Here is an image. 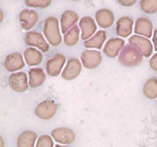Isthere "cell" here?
<instances>
[{
    "mask_svg": "<svg viewBox=\"0 0 157 147\" xmlns=\"http://www.w3.org/2000/svg\"><path fill=\"white\" fill-rule=\"evenodd\" d=\"M43 33L49 44L52 46L59 45L62 41L59 29L58 20L56 17H48L43 24Z\"/></svg>",
    "mask_w": 157,
    "mask_h": 147,
    "instance_id": "6da1fadb",
    "label": "cell"
},
{
    "mask_svg": "<svg viewBox=\"0 0 157 147\" xmlns=\"http://www.w3.org/2000/svg\"><path fill=\"white\" fill-rule=\"evenodd\" d=\"M144 55L131 44H127L120 53L118 61L125 67H135L140 64Z\"/></svg>",
    "mask_w": 157,
    "mask_h": 147,
    "instance_id": "7a4b0ae2",
    "label": "cell"
},
{
    "mask_svg": "<svg viewBox=\"0 0 157 147\" xmlns=\"http://www.w3.org/2000/svg\"><path fill=\"white\" fill-rule=\"evenodd\" d=\"M129 43L136 47L140 53L146 58H149L152 55L153 51V46L151 41L145 37L134 35L129 38Z\"/></svg>",
    "mask_w": 157,
    "mask_h": 147,
    "instance_id": "3957f363",
    "label": "cell"
},
{
    "mask_svg": "<svg viewBox=\"0 0 157 147\" xmlns=\"http://www.w3.org/2000/svg\"><path fill=\"white\" fill-rule=\"evenodd\" d=\"M57 104L55 101L46 100L39 103L35 109V114L42 119H49L53 117L57 112Z\"/></svg>",
    "mask_w": 157,
    "mask_h": 147,
    "instance_id": "277c9868",
    "label": "cell"
},
{
    "mask_svg": "<svg viewBox=\"0 0 157 147\" xmlns=\"http://www.w3.org/2000/svg\"><path fill=\"white\" fill-rule=\"evenodd\" d=\"M66 58L62 54H56L49 58L45 64L46 72L51 77H56L61 72L65 64Z\"/></svg>",
    "mask_w": 157,
    "mask_h": 147,
    "instance_id": "5b68a950",
    "label": "cell"
},
{
    "mask_svg": "<svg viewBox=\"0 0 157 147\" xmlns=\"http://www.w3.org/2000/svg\"><path fill=\"white\" fill-rule=\"evenodd\" d=\"M81 61L86 68L94 69L101 64L102 56L99 51L87 49L81 53Z\"/></svg>",
    "mask_w": 157,
    "mask_h": 147,
    "instance_id": "8992f818",
    "label": "cell"
},
{
    "mask_svg": "<svg viewBox=\"0 0 157 147\" xmlns=\"http://www.w3.org/2000/svg\"><path fill=\"white\" fill-rule=\"evenodd\" d=\"M25 41L29 46L38 47L42 52H47L49 50V44L40 32L35 31L27 32L25 36Z\"/></svg>",
    "mask_w": 157,
    "mask_h": 147,
    "instance_id": "52a82bcc",
    "label": "cell"
},
{
    "mask_svg": "<svg viewBox=\"0 0 157 147\" xmlns=\"http://www.w3.org/2000/svg\"><path fill=\"white\" fill-rule=\"evenodd\" d=\"M9 84L14 91L18 93L25 91L29 87L27 75L23 71L11 74L9 77Z\"/></svg>",
    "mask_w": 157,
    "mask_h": 147,
    "instance_id": "ba28073f",
    "label": "cell"
},
{
    "mask_svg": "<svg viewBox=\"0 0 157 147\" xmlns=\"http://www.w3.org/2000/svg\"><path fill=\"white\" fill-rule=\"evenodd\" d=\"M51 136L55 142L64 145H69L75 139V134L73 130L66 127L54 129L51 132Z\"/></svg>",
    "mask_w": 157,
    "mask_h": 147,
    "instance_id": "9c48e42d",
    "label": "cell"
},
{
    "mask_svg": "<svg viewBox=\"0 0 157 147\" xmlns=\"http://www.w3.org/2000/svg\"><path fill=\"white\" fill-rule=\"evenodd\" d=\"M18 19L21 28L24 30H29L38 22V15L36 11L25 9L19 12Z\"/></svg>",
    "mask_w": 157,
    "mask_h": 147,
    "instance_id": "30bf717a",
    "label": "cell"
},
{
    "mask_svg": "<svg viewBox=\"0 0 157 147\" xmlns=\"http://www.w3.org/2000/svg\"><path fill=\"white\" fill-rule=\"evenodd\" d=\"M81 63L78 58H71L67 61L65 67L61 72V77L66 81H71L81 74Z\"/></svg>",
    "mask_w": 157,
    "mask_h": 147,
    "instance_id": "8fae6325",
    "label": "cell"
},
{
    "mask_svg": "<svg viewBox=\"0 0 157 147\" xmlns=\"http://www.w3.org/2000/svg\"><path fill=\"white\" fill-rule=\"evenodd\" d=\"M125 41L121 38H110L104 44L103 51L105 55L108 58H113L119 55L120 51H122L124 47Z\"/></svg>",
    "mask_w": 157,
    "mask_h": 147,
    "instance_id": "7c38bea8",
    "label": "cell"
},
{
    "mask_svg": "<svg viewBox=\"0 0 157 147\" xmlns=\"http://www.w3.org/2000/svg\"><path fill=\"white\" fill-rule=\"evenodd\" d=\"M79 27L81 31V38L87 41L94 35L97 31V25L94 20L90 16H84L80 19Z\"/></svg>",
    "mask_w": 157,
    "mask_h": 147,
    "instance_id": "4fadbf2b",
    "label": "cell"
},
{
    "mask_svg": "<svg viewBox=\"0 0 157 147\" xmlns=\"http://www.w3.org/2000/svg\"><path fill=\"white\" fill-rule=\"evenodd\" d=\"M25 67V61L22 55L18 52L8 55L4 61V67L9 72H15Z\"/></svg>",
    "mask_w": 157,
    "mask_h": 147,
    "instance_id": "5bb4252c",
    "label": "cell"
},
{
    "mask_svg": "<svg viewBox=\"0 0 157 147\" xmlns=\"http://www.w3.org/2000/svg\"><path fill=\"white\" fill-rule=\"evenodd\" d=\"M134 32L137 35L144 36L147 38H151L153 35V23L147 18L140 17L135 22Z\"/></svg>",
    "mask_w": 157,
    "mask_h": 147,
    "instance_id": "9a60e30c",
    "label": "cell"
},
{
    "mask_svg": "<svg viewBox=\"0 0 157 147\" xmlns=\"http://www.w3.org/2000/svg\"><path fill=\"white\" fill-rule=\"evenodd\" d=\"M133 20L130 17H121L116 22L115 32L117 35L122 38H127L131 35L133 32Z\"/></svg>",
    "mask_w": 157,
    "mask_h": 147,
    "instance_id": "2e32d148",
    "label": "cell"
},
{
    "mask_svg": "<svg viewBox=\"0 0 157 147\" xmlns=\"http://www.w3.org/2000/svg\"><path fill=\"white\" fill-rule=\"evenodd\" d=\"M78 19H79V17L75 12L71 10L64 11L61 14V19H60L61 32L64 35L69 29L75 25Z\"/></svg>",
    "mask_w": 157,
    "mask_h": 147,
    "instance_id": "e0dca14e",
    "label": "cell"
},
{
    "mask_svg": "<svg viewBox=\"0 0 157 147\" xmlns=\"http://www.w3.org/2000/svg\"><path fill=\"white\" fill-rule=\"evenodd\" d=\"M95 18L98 25L103 28H110L114 21V15L108 9H101L97 11Z\"/></svg>",
    "mask_w": 157,
    "mask_h": 147,
    "instance_id": "ac0fdd59",
    "label": "cell"
},
{
    "mask_svg": "<svg viewBox=\"0 0 157 147\" xmlns=\"http://www.w3.org/2000/svg\"><path fill=\"white\" fill-rule=\"evenodd\" d=\"M29 85L32 88L42 85L46 79V75L43 69L40 67H32L29 70Z\"/></svg>",
    "mask_w": 157,
    "mask_h": 147,
    "instance_id": "d6986e66",
    "label": "cell"
},
{
    "mask_svg": "<svg viewBox=\"0 0 157 147\" xmlns=\"http://www.w3.org/2000/svg\"><path fill=\"white\" fill-rule=\"evenodd\" d=\"M25 61L29 66L39 65L43 60V55L40 51L35 47H29L25 50L23 53Z\"/></svg>",
    "mask_w": 157,
    "mask_h": 147,
    "instance_id": "ffe728a7",
    "label": "cell"
},
{
    "mask_svg": "<svg viewBox=\"0 0 157 147\" xmlns=\"http://www.w3.org/2000/svg\"><path fill=\"white\" fill-rule=\"evenodd\" d=\"M107 39V34L104 30H99L88 40L84 41V47L86 48L101 49Z\"/></svg>",
    "mask_w": 157,
    "mask_h": 147,
    "instance_id": "44dd1931",
    "label": "cell"
},
{
    "mask_svg": "<svg viewBox=\"0 0 157 147\" xmlns=\"http://www.w3.org/2000/svg\"><path fill=\"white\" fill-rule=\"evenodd\" d=\"M36 139V133L26 130L22 132L17 138V147H34Z\"/></svg>",
    "mask_w": 157,
    "mask_h": 147,
    "instance_id": "7402d4cb",
    "label": "cell"
},
{
    "mask_svg": "<svg viewBox=\"0 0 157 147\" xmlns=\"http://www.w3.org/2000/svg\"><path fill=\"white\" fill-rule=\"evenodd\" d=\"M80 38V29L78 25H75L69 29L64 35L63 41L67 46H74L78 42Z\"/></svg>",
    "mask_w": 157,
    "mask_h": 147,
    "instance_id": "603a6c76",
    "label": "cell"
},
{
    "mask_svg": "<svg viewBox=\"0 0 157 147\" xmlns=\"http://www.w3.org/2000/svg\"><path fill=\"white\" fill-rule=\"evenodd\" d=\"M145 96L149 99H155L157 97V78L153 77L147 80L143 88Z\"/></svg>",
    "mask_w": 157,
    "mask_h": 147,
    "instance_id": "cb8c5ba5",
    "label": "cell"
},
{
    "mask_svg": "<svg viewBox=\"0 0 157 147\" xmlns=\"http://www.w3.org/2000/svg\"><path fill=\"white\" fill-rule=\"evenodd\" d=\"M140 8L147 14L157 12V0H142L140 2Z\"/></svg>",
    "mask_w": 157,
    "mask_h": 147,
    "instance_id": "d4e9b609",
    "label": "cell"
},
{
    "mask_svg": "<svg viewBox=\"0 0 157 147\" xmlns=\"http://www.w3.org/2000/svg\"><path fill=\"white\" fill-rule=\"evenodd\" d=\"M35 147H54V141L52 136L42 135L37 139Z\"/></svg>",
    "mask_w": 157,
    "mask_h": 147,
    "instance_id": "484cf974",
    "label": "cell"
},
{
    "mask_svg": "<svg viewBox=\"0 0 157 147\" xmlns=\"http://www.w3.org/2000/svg\"><path fill=\"white\" fill-rule=\"evenodd\" d=\"M52 2L50 0H26L25 1V4L29 7L34 8H47L50 6Z\"/></svg>",
    "mask_w": 157,
    "mask_h": 147,
    "instance_id": "4316f807",
    "label": "cell"
},
{
    "mask_svg": "<svg viewBox=\"0 0 157 147\" xmlns=\"http://www.w3.org/2000/svg\"><path fill=\"white\" fill-rule=\"evenodd\" d=\"M150 66L153 70L157 71V53L154 54L150 60Z\"/></svg>",
    "mask_w": 157,
    "mask_h": 147,
    "instance_id": "83f0119b",
    "label": "cell"
},
{
    "mask_svg": "<svg viewBox=\"0 0 157 147\" xmlns=\"http://www.w3.org/2000/svg\"><path fill=\"white\" fill-rule=\"evenodd\" d=\"M117 2L121 4V6L128 7V6H132L133 5H134L136 2V0H119V1H117Z\"/></svg>",
    "mask_w": 157,
    "mask_h": 147,
    "instance_id": "f1b7e54d",
    "label": "cell"
},
{
    "mask_svg": "<svg viewBox=\"0 0 157 147\" xmlns=\"http://www.w3.org/2000/svg\"><path fill=\"white\" fill-rule=\"evenodd\" d=\"M153 47L154 50L157 51V28L153 31Z\"/></svg>",
    "mask_w": 157,
    "mask_h": 147,
    "instance_id": "f546056e",
    "label": "cell"
},
{
    "mask_svg": "<svg viewBox=\"0 0 157 147\" xmlns=\"http://www.w3.org/2000/svg\"><path fill=\"white\" fill-rule=\"evenodd\" d=\"M55 147H68V146H67V145H58V144H57V145H55Z\"/></svg>",
    "mask_w": 157,
    "mask_h": 147,
    "instance_id": "4dcf8cb0",
    "label": "cell"
},
{
    "mask_svg": "<svg viewBox=\"0 0 157 147\" xmlns=\"http://www.w3.org/2000/svg\"><path fill=\"white\" fill-rule=\"evenodd\" d=\"M1 142H2L1 147H4V141H3L2 138H1Z\"/></svg>",
    "mask_w": 157,
    "mask_h": 147,
    "instance_id": "1f68e13d",
    "label": "cell"
},
{
    "mask_svg": "<svg viewBox=\"0 0 157 147\" xmlns=\"http://www.w3.org/2000/svg\"><path fill=\"white\" fill-rule=\"evenodd\" d=\"M0 13H1V21H2L3 19V12H2V11H0Z\"/></svg>",
    "mask_w": 157,
    "mask_h": 147,
    "instance_id": "d6a6232c",
    "label": "cell"
},
{
    "mask_svg": "<svg viewBox=\"0 0 157 147\" xmlns=\"http://www.w3.org/2000/svg\"><path fill=\"white\" fill-rule=\"evenodd\" d=\"M156 104H157V100H156Z\"/></svg>",
    "mask_w": 157,
    "mask_h": 147,
    "instance_id": "836d02e7",
    "label": "cell"
}]
</instances>
